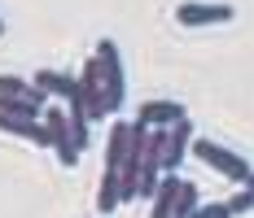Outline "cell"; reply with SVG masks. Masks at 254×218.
I'll list each match as a JSON object with an SVG mask.
<instances>
[{"instance_id": "obj_8", "label": "cell", "mask_w": 254, "mask_h": 218, "mask_svg": "<svg viewBox=\"0 0 254 218\" xmlns=\"http://www.w3.org/2000/svg\"><path fill=\"white\" fill-rule=\"evenodd\" d=\"M0 131L22 135V140H31V144L49 148V131H44V122H40V118H26V114H0Z\"/></svg>"}, {"instance_id": "obj_3", "label": "cell", "mask_w": 254, "mask_h": 218, "mask_svg": "<svg viewBox=\"0 0 254 218\" xmlns=\"http://www.w3.org/2000/svg\"><path fill=\"white\" fill-rule=\"evenodd\" d=\"M75 96H79V105H83L88 122L110 118V105H105V83H101V66H97V57H88V66L75 74Z\"/></svg>"}, {"instance_id": "obj_4", "label": "cell", "mask_w": 254, "mask_h": 218, "mask_svg": "<svg viewBox=\"0 0 254 218\" xmlns=\"http://www.w3.org/2000/svg\"><path fill=\"white\" fill-rule=\"evenodd\" d=\"M40 122H44V131H49V148L57 153V162L62 166H75L79 162V148H75V140H70V122H66V109H44L40 114Z\"/></svg>"}, {"instance_id": "obj_13", "label": "cell", "mask_w": 254, "mask_h": 218, "mask_svg": "<svg viewBox=\"0 0 254 218\" xmlns=\"http://www.w3.org/2000/svg\"><path fill=\"white\" fill-rule=\"evenodd\" d=\"M35 83L31 79H18V74H0V96H31Z\"/></svg>"}, {"instance_id": "obj_16", "label": "cell", "mask_w": 254, "mask_h": 218, "mask_svg": "<svg viewBox=\"0 0 254 218\" xmlns=\"http://www.w3.org/2000/svg\"><path fill=\"white\" fill-rule=\"evenodd\" d=\"M246 188H250V192H254V170H250V174H246Z\"/></svg>"}, {"instance_id": "obj_12", "label": "cell", "mask_w": 254, "mask_h": 218, "mask_svg": "<svg viewBox=\"0 0 254 218\" xmlns=\"http://www.w3.org/2000/svg\"><path fill=\"white\" fill-rule=\"evenodd\" d=\"M123 148H127V122H114V127H110V140H105V166L119 170V162H123Z\"/></svg>"}, {"instance_id": "obj_10", "label": "cell", "mask_w": 254, "mask_h": 218, "mask_svg": "<svg viewBox=\"0 0 254 218\" xmlns=\"http://www.w3.org/2000/svg\"><path fill=\"white\" fill-rule=\"evenodd\" d=\"M114 205H119V170L105 166V170H101V188H97V210L110 214Z\"/></svg>"}, {"instance_id": "obj_17", "label": "cell", "mask_w": 254, "mask_h": 218, "mask_svg": "<svg viewBox=\"0 0 254 218\" xmlns=\"http://www.w3.org/2000/svg\"><path fill=\"white\" fill-rule=\"evenodd\" d=\"M0 35H4V22H0Z\"/></svg>"}, {"instance_id": "obj_6", "label": "cell", "mask_w": 254, "mask_h": 218, "mask_svg": "<svg viewBox=\"0 0 254 218\" xmlns=\"http://www.w3.org/2000/svg\"><path fill=\"white\" fill-rule=\"evenodd\" d=\"M189 144H193V122L180 118L167 127V140H162V170H176L184 157H189Z\"/></svg>"}, {"instance_id": "obj_7", "label": "cell", "mask_w": 254, "mask_h": 218, "mask_svg": "<svg viewBox=\"0 0 254 218\" xmlns=\"http://www.w3.org/2000/svg\"><path fill=\"white\" fill-rule=\"evenodd\" d=\"M180 118H189V109L180 100H145L136 109V122H145V127H171Z\"/></svg>"}, {"instance_id": "obj_5", "label": "cell", "mask_w": 254, "mask_h": 218, "mask_svg": "<svg viewBox=\"0 0 254 218\" xmlns=\"http://www.w3.org/2000/svg\"><path fill=\"white\" fill-rule=\"evenodd\" d=\"M237 18L232 4H202V0H184L176 4V22L180 26H224Z\"/></svg>"}, {"instance_id": "obj_2", "label": "cell", "mask_w": 254, "mask_h": 218, "mask_svg": "<svg viewBox=\"0 0 254 218\" xmlns=\"http://www.w3.org/2000/svg\"><path fill=\"white\" fill-rule=\"evenodd\" d=\"M189 153H193L197 162H206L210 170H219L224 179H232V183H246V174H250V162H246L241 153L215 144V140H193V144H189Z\"/></svg>"}, {"instance_id": "obj_1", "label": "cell", "mask_w": 254, "mask_h": 218, "mask_svg": "<svg viewBox=\"0 0 254 218\" xmlns=\"http://www.w3.org/2000/svg\"><path fill=\"white\" fill-rule=\"evenodd\" d=\"M92 57H97V66H101L105 105H110V114H119V109L127 105V74H123V57H119V44H114V40H101Z\"/></svg>"}, {"instance_id": "obj_14", "label": "cell", "mask_w": 254, "mask_h": 218, "mask_svg": "<svg viewBox=\"0 0 254 218\" xmlns=\"http://www.w3.org/2000/svg\"><path fill=\"white\" fill-rule=\"evenodd\" d=\"M193 218H232V210H228V201H197Z\"/></svg>"}, {"instance_id": "obj_15", "label": "cell", "mask_w": 254, "mask_h": 218, "mask_svg": "<svg viewBox=\"0 0 254 218\" xmlns=\"http://www.w3.org/2000/svg\"><path fill=\"white\" fill-rule=\"evenodd\" d=\"M228 210H232V218H237V214H250V210H254V192H250V188L232 192L228 196Z\"/></svg>"}, {"instance_id": "obj_11", "label": "cell", "mask_w": 254, "mask_h": 218, "mask_svg": "<svg viewBox=\"0 0 254 218\" xmlns=\"http://www.w3.org/2000/svg\"><path fill=\"white\" fill-rule=\"evenodd\" d=\"M197 201H202V192H197V183L180 179V192H176V205H171V218H193V210H197Z\"/></svg>"}, {"instance_id": "obj_9", "label": "cell", "mask_w": 254, "mask_h": 218, "mask_svg": "<svg viewBox=\"0 0 254 218\" xmlns=\"http://www.w3.org/2000/svg\"><path fill=\"white\" fill-rule=\"evenodd\" d=\"M31 83H35L44 96H57V100H70V96H75V79L62 74V70H40Z\"/></svg>"}]
</instances>
